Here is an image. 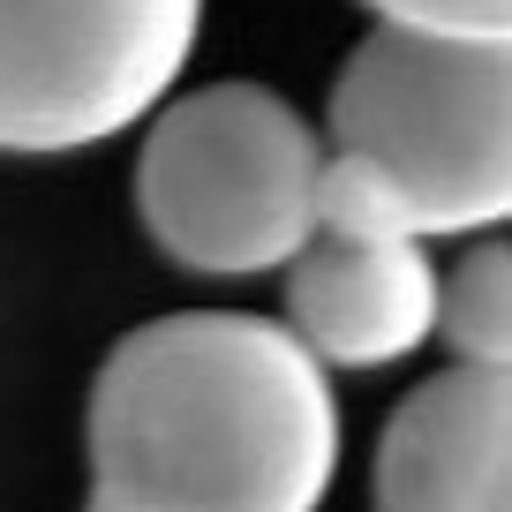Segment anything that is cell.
<instances>
[{
    "label": "cell",
    "mask_w": 512,
    "mask_h": 512,
    "mask_svg": "<svg viewBox=\"0 0 512 512\" xmlns=\"http://www.w3.org/2000/svg\"><path fill=\"white\" fill-rule=\"evenodd\" d=\"M287 332L324 369H392L437 332V264L415 234H309L287 256Z\"/></svg>",
    "instance_id": "5"
},
{
    "label": "cell",
    "mask_w": 512,
    "mask_h": 512,
    "mask_svg": "<svg viewBox=\"0 0 512 512\" xmlns=\"http://www.w3.org/2000/svg\"><path fill=\"white\" fill-rule=\"evenodd\" d=\"M204 31V0H0V151L53 159L151 121Z\"/></svg>",
    "instance_id": "4"
},
{
    "label": "cell",
    "mask_w": 512,
    "mask_h": 512,
    "mask_svg": "<svg viewBox=\"0 0 512 512\" xmlns=\"http://www.w3.org/2000/svg\"><path fill=\"white\" fill-rule=\"evenodd\" d=\"M377 512H512V369L452 362L392 407Z\"/></svg>",
    "instance_id": "6"
},
{
    "label": "cell",
    "mask_w": 512,
    "mask_h": 512,
    "mask_svg": "<svg viewBox=\"0 0 512 512\" xmlns=\"http://www.w3.org/2000/svg\"><path fill=\"white\" fill-rule=\"evenodd\" d=\"M91 475L128 512H317L339 475L332 377L279 317L136 324L91 384Z\"/></svg>",
    "instance_id": "1"
},
{
    "label": "cell",
    "mask_w": 512,
    "mask_h": 512,
    "mask_svg": "<svg viewBox=\"0 0 512 512\" xmlns=\"http://www.w3.org/2000/svg\"><path fill=\"white\" fill-rule=\"evenodd\" d=\"M332 151L377 166L422 241L505 226L512 38L377 23L332 83Z\"/></svg>",
    "instance_id": "2"
},
{
    "label": "cell",
    "mask_w": 512,
    "mask_h": 512,
    "mask_svg": "<svg viewBox=\"0 0 512 512\" xmlns=\"http://www.w3.org/2000/svg\"><path fill=\"white\" fill-rule=\"evenodd\" d=\"M324 136L272 83H204L151 113L136 211L174 264L211 279L279 272L317 234Z\"/></svg>",
    "instance_id": "3"
},
{
    "label": "cell",
    "mask_w": 512,
    "mask_h": 512,
    "mask_svg": "<svg viewBox=\"0 0 512 512\" xmlns=\"http://www.w3.org/2000/svg\"><path fill=\"white\" fill-rule=\"evenodd\" d=\"M377 23H415V31H460V38H512V0H362Z\"/></svg>",
    "instance_id": "8"
},
{
    "label": "cell",
    "mask_w": 512,
    "mask_h": 512,
    "mask_svg": "<svg viewBox=\"0 0 512 512\" xmlns=\"http://www.w3.org/2000/svg\"><path fill=\"white\" fill-rule=\"evenodd\" d=\"M467 369H512V249L475 241V249L437 279V332Z\"/></svg>",
    "instance_id": "7"
},
{
    "label": "cell",
    "mask_w": 512,
    "mask_h": 512,
    "mask_svg": "<svg viewBox=\"0 0 512 512\" xmlns=\"http://www.w3.org/2000/svg\"><path fill=\"white\" fill-rule=\"evenodd\" d=\"M91 512H128V505H106V497H91Z\"/></svg>",
    "instance_id": "9"
}]
</instances>
